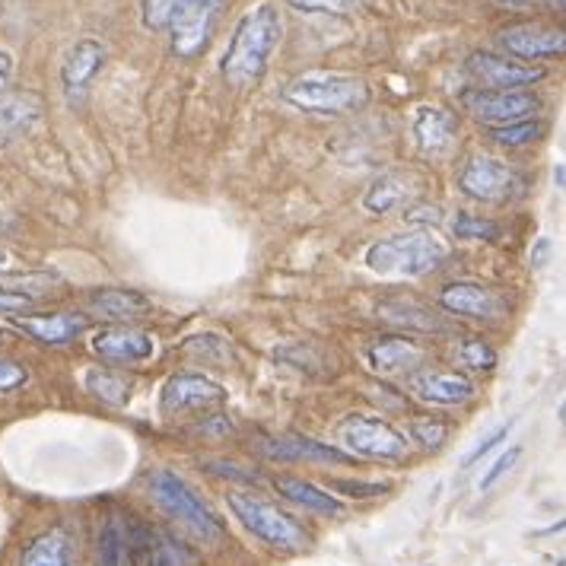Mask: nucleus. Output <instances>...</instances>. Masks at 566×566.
I'll return each mask as SVG.
<instances>
[{"label": "nucleus", "instance_id": "27", "mask_svg": "<svg viewBox=\"0 0 566 566\" xmlns=\"http://www.w3.org/2000/svg\"><path fill=\"white\" fill-rule=\"evenodd\" d=\"M99 566H128L130 560V538L128 528L108 515L103 522V532H99Z\"/></svg>", "mask_w": 566, "mask_h": 566}, {"label": "nucleus", "instance_id": "10", "mask_svg": "<svg viewBox=\"0 0 566 566\" xmlns=\"http://www.w3.org/2000/svg\"><path fill=\"white\" fill-rule=\"evenodd\" d=\"M459 185L468 198L484 201V205H503L518 191V176L510 166L490 159V156H474L459 176Z\"/></svg>", "mask_w": 566, "mask_h": 566}, {"label": "nucleus", "instance_id": "23", "mask_svg": "<svg viewBox=\"0 0 566 566\" xmlns=\"http://www.w3.org/2000/svg\"><path fill=\"white\" fill-rule=\"evenodd\" d=\"M128 538L140 566H191V554L169 535H150L144 528H134Z\"/></svg>", "mask_w": 566, "mask_h": 566}, {"label": "nucleus", "instance_id": "7", "mask_svg": "<svg viewBox=\"0 0 566 566\" xmlns=\"http://www.w3.org/2000/svg\"><path fill=\"white\" fill-rule=\"evenodd\" d=\"M105 57H108V49L99 39H80L67 49L64 64H61V90L71 108L86 103L93 80L99 77V71L105 67Z\"/></svg>", "mask_w": 566, "mask_h": 566}, {"label": "nucleus", "instance_id": "16", "mask_svg": "<svg viewBox=\"0 0 566 566\" xmlns=\"http://www.w3.org/2000/svg\"><path fill=\"white\" fill-rule=\"evenodd\" d=\"M439 300L449 312L468 315V318H500L506 312L503 296L496 290L484 286V283H449Z\"/></svg>", "mask_w": 566, "mask_h": 566}, {"label": "nucleus", "instance_id": "45", "mask_svg": "<svg viewBox=\"0 0 566 566\" xmlns=\"http://www.w3.org/2000/svg\"><path fill=\"white\" fill-rule=\"evenodd\" d=\"M544 3H547L551 10H564V0H544Z\"/></svg>", "mask_w": 566, "mask_h": 566}, {"label": "nucleus", "instance_id": "15", "mask_svg": "<svg viewBox=\"0 0 566 566\" xmlns=\"http://www.w3.org/2000/svg\"><path fill=\"white\" fill-rule=\"evenodd\" d=\"M423 176L413 172V169H395V172H386L382 179L373 181V188L363 195V207L376 217L382 213H391L398 207L411 205L413 198H420L423 191Z\"/></svg>", "mask_w": 566, "mask_h": 566}, {"label": "nucleus", "instance_id": "18", "mask_svg": "<svg viewBox=\"0 0 566 566\" xmlns=\"http://www.w3.org/2000/svg\"><path fill=\"white\" fill-rule=\"evenodd\" d=\"M13 328L39 344H71L86 332V318L80 312H54V315H17Z\"/></svg>", "mask_w": 566, "mask_h": 566}, {"label": "nucleus", "instance_id": "44", "mask_svg": "<svg viewBox=\"0 0 566 566\" xmlns=\"http://www.w3.org/2000/svg\"><path fill=\"white\" fill-rule=\"evenodd\" d=\"M500 3H510V7H528V3H535V0H500Z\"/></svg>", "mask_w": 566, "mask_h": 566}, {"label": "nucleus", "instance_id": "11", "mask_svg": "<svg viewBox=\"0 0 566 566\" xmlns=\"http://www.w3.org/2000/svg\"><path fill=\"white\" fill-rule=\"evenodd\" d=\"M468 74L484 90H528L532 83L544 80V67H532L525 61H513L503 54L474 52L468 57Z\"/></svg>", "mask_w": 566, "mask_h": 566}, {"label": "nucleus", "instance_id": "31", "mask_svg": "<svg viewBox=\"0 0 566 566\" xmlns=\"http://www.w3.org/2000/svg\"><path fill=\"white\" fill-rule=\"evenodd\" d=\"M54 283H61L54 274H20V277L3 281L0 286L10 290V293H17V296H27L29 303H32V300H39V296H45Z\"/></svg>", "mask_w": 566, "mask_h": 566}, {"label": "nucleus", "instance_id": "3", "mask_svg": "<svg viewBox=\"0 0 566 566\" xmlns=\"http://www.w3.org/2000/svg\"><path fill=\"white\" fill-rule=\"evenodd\" d=\"M442 258H446V245L437 235L417 230L388 235L382 242H376L366 252V264H369V271L386 274V277H420V274L437 271Z\"/></svg>", "mask_w": 566, "mask_h": 566}, {"label": "nucleus", "instance_id": "38", "mask_svg": "<svg viewBox=\"0 0 566 566\" xmlns=\"http://www.w3.org/2000/svg\"><path fill=\"white\" fill-rule=\"evenodd\" d=\"M29 373L13 360H0V391H13V388L27 386Z\"/></svg>", "mask_w": 566, "mask_h": 566}, {"label": "nucleus", "instance_id": "1", "mask_svg": "<svg viewBox=\"0 0 566 566\" xmlns=\"http://www.w3.org/2000/svg\"><path fill=\"white\" fill-rule=\"evenodd\" d=\"M283 20L274 3H258L249 10L230 35L227 54L220 61V74L230 86H252L264 77L271 57L281 42Z\"/></svg>", "mask_w": 566, "mask_h": 566}, {"label": "nucleus", "instance_id": "37", "mask_svg": "<svg viewBox=\"0 0 566 566\" xmlns=\"http://www.w3.org/2000/svg\"><path fill=\"white\" fill-rule=\"evenodd\" d=\"M518 459H522V449H518V446H513V449H506V452H503V455H500L496 462L490 464L488 474L481 478V490H490V488H493V484H496V481H503V478H506V474L513 471Z\"/></svg>", "mask_w": 566, "mask_h": 566}, {"label": "nucleus", "instance_id": "20", "mask_svg": "<svg viewBox=\"0 0 566 566\" xmlns=\"http://www.w3.org/2000/svg\"><path fill=\"white\" fill-rule=\"evenodd\" d=\"M459 122L449 108L442 105H423L413 118V140L427 156L446 154L455 140Z\"/></svg>", "mask_w": 566, "mask_h": 566}, {"label": "nucleus", "instance_id": "8", "mask_svg": "<svg viewBox=\"0 0 566 566\" xmlns=\"http://www.w3.org/2000/svg\"><path fill=\"white\" fill-rule=\"evenodd\" d=\"M464 105L471 108L474 118L490 122L496 128V125L532 118L541 108V99L528 90H474L464 93Z\"/></svg>", "mask_w": 566, "mask_h": 566}, {"label": "nucleus", "instance_id": "9", "mask_svg": "<svg viewBox=\"0 0 566 566\" xmlns=\"http://www.w3.org/2000/svg\"><path fill=\"white\" fill-rule=\"evenodd\" d=\"M223 0H188L181 13L172 20V52L179 57H195L207 49L217 20H220Z\"/></svg>", "mask_w": 566, "mask_h": 566}, {"label": "nucleus", "instance_id": "32", "mask_svg": "<svg viewBox=\"0 0 566 566\" xmlns=\"http://www.w3.org/2000/svg\"><path fill=\"white\" fill-rule=\"evenodd\" d=\"M363 0H290V7L306 13H328V17H347L360 7Z\"/></svg>", "mask_w": 566, "mask_h": 566}, {"label": "nucleus", "instance_id": "42", "mask_svg": "<svg viewBox=\"0 0 566 566\" xmlns=\"http://www.w3.org/2000/svg\"><path fill=\"white\" fill-rule=\"evenodd\" d=\"M10 74H13V61H10V54L0 52V103H3V96H7V83H10ZM0 144H3V134H0Z\"/></svg>", "mask_w": 566, "mask_h": 566}, {"label": "nucleus", "instance_id": "6", "mask_svg": "<svg viewBox=\"0 0 566 566\" xmlns=\"http://www.w3.org/2000/svg\"><path fill=\"white\" fill-rule=\"evenodd\" d=\"M337 437L344 442L347 452L363 455V459H376V462H401L408 455V437L401 430H395L382 417H369V413H350L347 420H340Z\"/></svg>", "mask_w": 566, "mask_h": 566}, {"label": "nucleus", "instance_id": "24", "mask_svg": "<svg viewBox=\"0 0 566 566\" xmlns=\"http://www.w3.org/2000/svg\"><path fill=\"white\" fill-rule=\"evenodd\" d=\"M379 315L386 322H391V325L405 328V332H427V335L446 332V322L439 318L437 312H430V306H420L413 300H391V303H382Z\"/></svg>", "mask_w": 566, "mask_h": 566}, {"label": "nucleus", "instance_id": "12", "mask_svg": "<svg viewBox=\"0 0 566 566\" xmlns=\"http://www.w3.org/2000/svg\"><path fill=\"white\" fill-rule=\"evenodd\" d=\"M227 398V391L210 382L198 373H179L172 379H166V386L159 391V408L163 413H185V411H205L213 408Z\"/></svg>", "mask_w": 566, "mask_h": 566}, {"label": "nucleus", "instance_id": "4", "mask_svg": "<svg viewBox=\"0 0 566 566\" xmlns=\"http://www.w3.org/2000/svg\"><path fill=\"white\" fill-rule=\"evenodd\" d=\"M150 490H154L156 503L172 515V518H179L191 535H198V541H205V544L223 541V535H227L223 532V522L213 515V510L207 506L195 490L188 488V481L179 478L176 471H169V468L154 471Z\"/></svg>", "mask_w": 566, "mask_h": 566}, {"label": "nucleus", "instance_id": "17", "mask_svg": "<svg viewBox=\"0 0 566 566\" xmlns=\"http://www.w3.org/2000/svg\"><path fill=\"white\" fill-rule=\"evenodd\" d=\"M411 391L427 401V405H442V408H455L474 398V386L462 373H446V369H427L417 373L411 379Z\"/></svg>", "mask_w": 566, "mask_h": 566}, {"label": "nucleus", "instance_id": "13", "mask_svg": "<svg viewBox=\"0 0 566 566\" xmlns=\"http://www.w3.org/2000/svg\"><path fill=\"white\" fill-rule=\"evenodd\" d=\"M503 49H510L515 57L528 61H547V57H560L566 52L564 29L541 27V23H518V27H506L500 32Z\"/></svg>", "mask_w": 566, "mask_h": 566}, {"label": "nucleus", "instance_id": "19", "mask_svg": "<svg viewBox=\"0 0 566 566\" xmlns=\"http://www.w3.org/2000/svg\"><path fill=\"white\" fill-rule=\"evenodd\" d=\"M93 354L112 363H140L154 357V337L134 328H105L93 337Z\"/></svg>", "mask_w": 566, "mask_h": 566}, {"label": "nucleus", "instance_id": "14", "mask_svg": "<svg viewBox=\"0 0 566 566\" xmlns=\"http://www.w3.org/2000/svg\"><path fill=\"white\" fill-rule=\"evenodd\" d=\"M258 452L264 459H274V462H350V452H340L335 446H325V442L310 437H296V433L258 439Z\"/></svg>", "mask_w": 566, "mask_h": 566}, {"label": "nucleus", "instance_id": "5", "mask_svg": "<svg viewBox=\"0 0 566 566\" xmlns=\"http://www.w3.org/2000/svg\"><path fill=\"white\" fill-rule=\"evenodd\" d=\"M227 503H230L232 513L239 515V522L252 535L264 541V544H271L277 551H286V554H296V551H306L310 547L306 528L296 518H290L283 510H277L274 503L258 500L252 493H230Z\"/></svg>", "mask_w": 566, "mask_h": 566}, {"label": "nucleus", "instance_id": "30", "mask_svg": "<svg viewBox=\"0 0 566 566\" xmlns=\"http://www.w3.org/2000/svg\"><path fill=\"white\" fill-rule=\"evenodd\" d=\"M185 3L188 0H144V27L154 29V32L169 29Z\"/></svg>", "mask_w": 566, "mask_h": 566}, {"label": "nucleus", "instance_id": "21", "mask_svg": "<svg viewBox=\"0 0 566 566\" xmlns=\"http://www.w3.org/2000/svg\"><path fill=\"white\" fill-rule=\"evenodd\" d=\"M423 347L413 344L411 337H386V340H376L369 347V366L388 376V379H398V376H408L413 373L420 363H423Z\"/></svg>", "mask_w": 566, "mask_h": 566}, {"label": "nucleus", "instance_id": "34", "mask_svg": "<svg viewBox=\"0 0 566 566\" xmlns=\"http://www.w3.org/2000/svg\"><path fill=\"white\" fill-rule=\"evenodd\" d=\"M411 433L420 446H427V449H439V446L446 442V437H449V427H446L442 420L427 417V420H413Z\"/></svg>", "mask_w": 566, "mask_h": 566}, {"label": "nucleus", "instance_id": "22", "mask_svg": "<svg viewBox=\"0 0 566 566\" xmlns=\"http://www.w3.org/2000/svg\"><path fill=\"white\" fill-rule=\"evenodd\" d=\"M90 306L99 318H108V322H137L144 315H150V300L137 290H128V286H103V290H93L90 293Z\"/></svg>", "mask_w": 566, "mask_h": 566}, {"label": "nucleus", "instance_id": "26", "mask_svg": "<svg viewBox=\"0 0 566 566\" xmlns=\"http://www.w3.org/2000/svg\"><path fill=\"white\" fill-rule=\"evenodd\" d=\"M20 566H71V535L61 528L39 535L23 551Z\"/></svg>", "mask_w": 566, "mask_h": 566}, {"label": "nucleus", "instance_id": "28", "mask_svg": "<svg viewBox=\"0 0 566 566\" xmlns=\"http://www.w3.org/2000/svg\"><path fill=\"white\" fill-rule=\"evenodd\" d=\"M544 130H547V125L538 122V118H522V122H510V125L490 128V137L496 144H503V147H525V144L538 140Z\"/></svg>", "mask_w": 566, "mask_h": 566}, {"label": "nucleus", "instance_id": "40", "mask_svg": "<svg viewBox=\"0 0 566 566\" xmlns=\"http://www.w3.org/2000/svg\"><path fill=\"white\" fill-rule=\"evenodd\" d=\"M335 488L347 496H373V493H382L388 490L386 484H350V481H335Z\"/></svg>", "mask_w": 566, "mask_h": 566}, {"label": "nucleus", "instance_id": "39", "mask_svg": "<svg viewBox=\"0 0 566 566\" xmlns=\"http://www.w3.org/2000/svg\"><path fill=\"white\" fill-rule=\"evenodd\" d=\"M207 468H210L213 474H220V478H239V481H252V484H258L255 471L235 468V462H207Z\"/></svg>", "mask_w": 566, "mask_h": 566}, {"label": "nucleus", "instance_id": "33", "mask_svg": "<svg viewBox=\"0 0 566 566\" xmlns=\"http://www.w3.org/2000/svg\"><path fill=\"white\" fill-rule=\"evenodd\" d=\"M455 235H462V239H500V227L493 220H484V217L462 213L455 220Z\"/></svg>", "mask_w": 566, "mask_h": 566}, {"label": "nucleus", "instance_id": "36", "mask_svg": "<svg viewBox=\"0 0 566 566\" xmlns=\"http://www.w3.org/2000/svg\"><path fill=\"white\" fill-rule=\"evenodd\" d=\"M513 427H515V420H506L503 427H496V430H493L490 437H484V442H478V446H474V449H471V452L464 455V462H462L464 468H471V464L481 462V459L488 455L490 449H496V446H500L503 439H506V437H510V433H513Z\"/></svg>", "mask_w": 566, "mask_h": 566}, {"label": "nucleus", "instance_id": "29", "mask_svg": "<svg viewBox=\"0 0 566 566\" xmlns=\"http://www.w3.org/2000/svg\"><path fill=\"white\" fill-rule=\"evenodd\" d=\"M86 386H90L93 395H99L103 401H108V405H128L130 379L118 376V373H105V369L90 373V376H86Z\"/></svg>", "mask_w": 566, "mask_h": 566}, {"label": "nucleus", "instance_id": "43", "mask_svg": "<svg viewBox=\"0 0 566 566\" xmlns=\"http://www.w3.org/2000/svg\"><path fill=\"white\" fill-rule=\"evenodd\" d=\"M7 271H10V255L0 252V274H7Z\"/></svg>", "mask_w": 566, "mask_h": 566}, {"label": "nucleus", "instance_id": "2", "mask_svg": "<svg viewBox=\"0 0 566 566\" xmlns=\"http://www.w3.org/2000/svg\"><path fill=\"white\" fill-rule=\"evenodd\" d=\"M283 103L312 115H347L369 103V86L360 77L315 71L283 86Z\"/></svg>", "mask_w": 566, "mask_h": 566}, {"label": "nucleus", "instance_id": "25", "mask_svg": "<svg viewBox=\"0 0 566 566\" xmlns=\"http://www.w3.org/2000/svg\"><path fill=\"white\" fill-rule=\"evenodd\" d=\"M277 490H281L286 500H293L296 506H303V510H312V513L322 515H344V503L335 500L328 490L310 484V481H300V478H277Z\"/></svg>", "mask_w": 566, "mask_h": 566}, {"label": "nucleus", "instance_id": "41", "mask_svg": "<svg viewBox=\"0 0 566 566\" xmlns=\"http://www.w3.org/2000/svg\"><path fill=\"white\" fill-rule=\"evenodd\" d=\"M27 306H32L27 296H17V293H10V290L0 286V312H17L27 310Z\"/></svg>", "mask_w": 566, "mask_h": 566}, {"label": "nucleus", "instance_id": "35", "mask_svg": "<svg viewBox=\"0 0 566 566\" xmlns=\"http://www.w3.org/2000/svg\"><path fill=\"white\" fill-rule=\"evenodd\" d=\"M462 360L468 366H474V369H490L493 363H496V350L484 344V340H478V337H471V340H464L462 344Z\"/></svg>", "mask_w": 566, "mask_h": 566}]
</instances>
